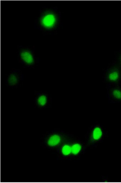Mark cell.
I'll return each mask as SVG.
<instances>
[{
    "label": "cell",
    "mask_w": 121,
    "mask_h": 183,
    "mask_svg": "<svg viewBox=\"0 0 121 183\" xmlns=\"http://www.w3.org/2000/svg\"><path fill=\"white\" fill-rule=\"evenodd\" d=\"M56 22V18L53 14H47L45 15L42 19V24L46 28H51L54 26Z\"/></svg>",
    "instance_id": "1"
},
{
    "label": "cell",
    "mask_w": 121,
    "mask_h": 183,
    "mask_svg": "<svg viewBox=\"0 0 121 183\" xmlns=\"http://www.w3.org/2000/svg\"><path fill=\"white\" fill-rule=\"evenodd\" d=\"M20 56L22 60L28 64H32L34 62V59L30 52L28 51H24L21 53Z\"/></svg>",
    "instance_id": "2"
},
{
    "label": "cell",
    "mask_w": 121,
    "mask_h": 183,
    "mask_svg": "<svg viewBox=\"0 0 121 183\" xmlns=\"http://www.w3.org/2000/svg\"><path fill=\"white\" fill-rule=\"evenodd\" d=\"M60 140L59 136L57 135H54L51 137L48 141V144L51 146H55L58 144Z\"/></svg>",
    "instance_id": "3"
},
{
    "label": "cell",
    "mask_w": 121,
    "mask_h": 183,
    "mask_svg": "<svg viewBox=\"0 0 121 183\" xmlns=\"http://www.w3.org/2000/svg\"><path fill=\"white\" fill-rule=\"evenodd\" d=\"M102 132L101 128L96 127L94 129L93 132V137L95 140L99 139L102 136Z\"/></svg>",
    "instance_id": "4"
},
{
    "label": "cell",
    "mask_w": 121,
    "mask_h": 183,
    "mask_svg": "<svg viewBox=\"0 0 121 183\" xmlns=\"http://www.w3.org/2000/svg\"><path fill=\"white\" fill-rule=\"evenodd\" d=\"M18 77L14 74H11L8 78V83L11 85H15L18 83Z\"/></svg>",
    "instance_id": "5"
},
{
    "label": "cell",
    "mask_w": 121,
    "mask_h": 183,
    "mask_svg": "<svg viewBox=\"0 0 121 183\" xmlns=\"http://www.w3.org/2000/svg\"><path fill=\"white\" fill-rule=\"evenodd\" d=\"M38 104L41 106H45L47 102V98L45 95H42L38 99Z\"/></svg>",
    "instance_id": "6"
},
{
    "label": "cell",
    "mask_w": 121,
    "mask_h": 183,
    "mask_svg": "<svg viewBox=\"0 0 121 183\" xmlns=\"http://www.w3.org/2000/svg\"><path fill=\"white\" fill-rule=\"evenodd\" d=\"M81 147L79 144H75L72 147V152L74 154H77L80 152Z\"/></svg>",
    "instance_id": "7"
},
{
    "label": "cell",
    "mask_w": 121,
    "mask_h": 183,
    "mask_svg": "<svg viewBox=\"0 0 121 183\" xmlns=\"http://www.w3.org/2000/svg\"><path fill=\"white\" fill-rule=\"evenodd\" d=\"M72 152V148L68 145L63 146L62 149V153L64 155H68Z\"/></svg>",
    "instance_id": "8"
},
{
    "label": "cell",
    "mask_w": 121,
    "mask_h": 183,
    "mask_svg": "<svg viewBox=\"0 0 121 183\" xmlns=\"http://www.w3.org/2000/svg\"><path fill=\"white\" fill-rule=\"evenodd\" d=\"M118 74L116 72H114L112 73H111L109 75V77L110 80L113 81L116 80L118 78Z\"/></svg>",
    "instance_id": "9"
},
{
    "label": "cell",
    "mask_w": 121,
    "mask_h": 183,
    "mask_svg": "<svg viewBox=\"0 0 121 183\" xmlns=\"http://www.w3.org/2000/svg\"><path fill=\"white\" fill-rule=\"evenodd\" d=\"M113 94L114 97L117 99L121 98V92L118 90H116L113 91Z\"/></svg>",
    "instance_id": "10"
}]
</instances>
